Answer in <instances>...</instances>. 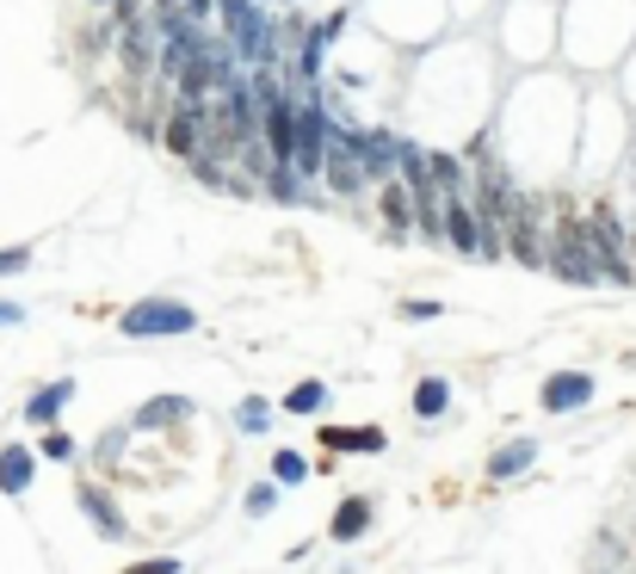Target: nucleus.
Masks as SVG:
<instances>
[{
	"label": "nucleus",
	"mask_w": 636,
	"mask_h": 574,
	"mask_svg": "<svg viewBox=\"0 0 636 574\" xmlns=\"http://www.w3.org/2000/svg\"><path fill=\"white\" fill-rule=\"evenodd\" d=\"M198 315L186 303H167V297H142L117 315V334H130V340H167V334H192Z\"/></svg>",
	"instance_id": "obj_1"
},
{
	"label": "nucleus",
	"mask_w": 636,
	"mask_h": 574,
	"mask_svg": "<svg viewBox=\"0 0 636 574\" xmlns=\"http://www.w3.org/2000/svg\"><path fill=\"white\" fill-rule=\"evenodd\" d=\"M322 445L328 451H384L389 433L384 426H322Z\"/></svg>",
	"instance_id": "obj_11"
},
{
	"label": "nucleus",
	"mask_w": 636,
	"mask_h": 574,
	"mask_svg": "<svg viewBox=\"0 0 636 574\" xmlns=\"http://www.w3.org/2000/svg\"><path fill=\"white\" fill-rule=\"evenodd\" d=\"M594 389H599V383L587 377V371H557V377L538 389V402L550 408V414H575V408L594 402Z\"/></svg>",
	"instance_id": "obj_5"
},
{
	"label": "nucleus",
	"mask_w": 636,
	"mask_h": 574,
	"mask_svg": "<svg viewBox=\"0 0 636 574\" xmlns=\"http://www.w3.org/2000/svg\"><path fill=\"white\" fill-rule=\"evenodd\" d=\"M384 223H389V241H402V235L414 229V191H408L402 179L384 186Z\"/></svg>",
	"instance_id": "obj_12"
},
{
	"label": "nucleus",
	"mask_w": 636,
	"mask_h": 574,
	"mask_svg": "<svg viewBox=\"0 0 636 574\" xmlns=\"http://www.w3.org/2000/svg\"><path fill=\"white\" fill-rule=\"evenodd\" d=\"M38 458H50V463H68V458H75V439H68V433H62V426L50 421V433H43V439H38Z\"/></svg>",
	"instance_id": "obj_19"
},
{
	"label": "nucleus",
	"mask_w": 636,
	"mask_h": 574,
	"mask_svg": "<svg viewBox=\"0 0 636 574\" xmlns=\"http://www.w3.org/2000/svg\"><path fill=\"white\" fill-rule=\"evenodd\" d=\"M631 253H636V235H631Z\"/></svg>",
	"instance_id": "obj_27"
},
{
	"label": "nucleus",
	"mask_w": 636,
	"mask_h": 574,
	"mask_svg": "<svg viewBox=\"0 0 636 574\" xmlns=\"http://www.w3.org/2000/svg\"><path fill=\"white\" fill-rule=\"evenodd\" d=\"M124 445H130V433H99L93 463H99V470H105V463H117V458H124Z\"/></svg>",
	"instance_id": "obj_20"
},
{
	"label": "nucleus",
	"mask_w": 636,
	"mask_h": 574,
	"mask_svg": "<svg viewBox=\"0 0 636 574\" xmlns=\"http://www.w3.org/2000/svg\"><path fill=\"white\" fill-rule=\"evenodd\" d=\"M371 532V495H352V500H340L334 507V525H328V537L334 544H352V537H365Z\"/></svg>",
	"instance_id": "obj_9"
},
{
	"label": "nucleus",
	"mask_w": 636,
	"mask_h": 574,
	"mask_svg": "<svg viewBox=\"0 0 636 574\" xmlns=\"http://www.w3.org/2000/svg\"><path fill=\"white\" fill-rule=\"evenodd\" d=\"M322 402H328V383H297V389L285 396V408H290V414H315Z\"/></svg>",
	"instance_id": "obj_18"
},
{
	"label": "nucleus",
	"mask_w": 636,
	"mask_h": 574,
	"mask_svg": "<svg viewBox=\"0 0 636 574\" xmlns=\"http://www.w3.org/2000/svg\"><path fill=\"white\" fill-rule=\"evenodd\" d=\"M272 507H278V482H260V488H248V513L266 519Z\"/></svg>",
	"instance_id": "obj_21"
},
{
	"label": "nucleus",
	"mask_w": 636,
	"mask_h": 574,
	"mask_svg": "<svg viewBox=\"0 0 636 574\" xmlns=\"http://www.w3.org/2000/svg\"><path fill=\"white\" fill-rule=\"evenodd\" d=\"M75 500H80V513L93 519V532H99V537H130V525H124V513H117V500L105 495L99 482H80Z\"/></svg>",
	"instance_id": "obj_6"
},
{
	"label": "nucleus",
	"mask_w": 636,
	"mask_h": 574,
	"mask_svg": "<svg viewBox=\"0 0 636 574\" xmlns=\"http://www.w3.org/2000/svg\"><path fill=\"white\" fill-rule=\"evenodd\" d=\"M235 426H241V433H266V426H272V408L260 402V396H241V402H235Z\"/></svg>",
	"instance_id": "obj_17"
},
{
	"label": "nucleus",
	"mask_w": 636,
	"mask_h": 574,
	"mask_svg": "<svg viewBox=\"0 0 636 574\" xmlns=\"http://www.w3.org/2000/svg\"><path fill=\"white\" fill-rule=\"evenodd\" d=\"M550 272L557 278H569V285H599V248L594 235H587V223H562L557 235H550Z\"/></svg>",
	"instance_id": "obj_2"
},
{
	"label": "nucleus",
	"mask_w": 636,
	"mask_h": 574,
	"mask_svg": "<svg viewBox=\"0 0 636 574\" xmlns=\"http://www.w3.org/2000/svg\"><path fill=\"white\" fill-rule=\"evenodd\" d=\"M25 322V309L20 303H0V327H20Z\"/></svg>",
	"instance_id": "obj_25"
},
{
	"label": "nucleus",
	"mask_w": 636,
	"mask_h": 574,
	"mask_svg": "<svg viewBox=\"0 0 636 574\" xmlns=\"http://www.w3.org/2000/svg\"><path fill=\"white\" fill-rule=\"evenodd\" d=\"M216 13V0H179V20H192V25H204Z\"/></svg>",
	"instance_id": "obj_24"
},
{
	"label": "nucleus",
	"mask_w": 636,
	"mask_h": 574,
	"mask_svg": "<svg viewBox=\"0 0 636 574\" xmlns=\"http://www.w3.org/2000/svg\"><path fill=\"white\" fill-rule=\"evenodd\" d=\"M532 463H538V439H513L488 458V482H513V476H525Z\"/></svg>",
	"instance_id": "obj_8"
},
{
	"label": "nucleus",
	"mask_w": 636,
	"mask_h": 574,
	"mask_svg": "<svg viewBox=\"0 0 636 574\" xmlns=\"http://www.w3.org/2000/svg\"><path fill=\"white\" fill-rule=\"evenodd\" d=\"M93 7H112V0H93Z\"/></svg>",
	"instance_id": "obj_26"
},
{
	"label": "nucleus",
	"mask_w": 636,
	"mask_h": 574,
	"mask_svg": "<svg viewBox=\"0 0 636 574\" xmlns=\"http://www.w3.org/2000/svg\"><path fill=\"white\" fill-rule=\"evenodd\" d=\"M507 253H513V260H525V266H550L538 198H520V204H513V223H507Z\"/></svg>",
	"instance_id": "obj_3"
},
{
	"label": "nucleus",
	"mask_w": 636,
	"mask_h": 574,
	"mask_svg": "<svg viewBox=\"0 0 636 574\" xmlns=\"http://www.w3.org/2000/svg\"><path fill=\"white\" fill-rule=\"evenodd\" d=\"M272 476H278V488H303V482H309L303 451H272Z\"/></svg>",
	"instance_id": "obj_15"
},
{
	"label": "nucleus",
	"mask_w": 636,
	"mask_h": 574,
	"mask_svg": "<svg viewBox=\"0 0 636 574\" xmlns=\"http://www.w3.org/2000/svg\"><path fill=\"white\" fill-rule=\"evenodd\" d=\"M68 402H75V383H68V377L43 383L38 396L25 402V421H32V426H50V421H57V414H62V408H68Z\"/></svg>",
	"instance_id": "obj_10"
},
{
	"label": "nucleus",
	"mask_w": 636,
	"mask_h": 574,
	"mask_svg": "<svg viewBox=\"0 0 636 574\" xmlns=\"http://www.w3.org/2000/svg\"><path fill=\"white\" fill-rule=\"evenodd\" d=\"M32 266V248H0V278H7V272H25Z\"/></svg>",
	"instance_id": "obj_23"
},
{
	"label": "nucleus",
	"mask_w": 636,
	"mask_h": 574,
	"mask_svg": "<svg viewBox=\"0 0 636 574\" xmlns=\"http://www.w3.org/2000/svg\"><path fill=\"white\" fill-rule=\"evenodd\" d=\"M25 488H32V451L0 445V495H25Z\"/></svg>",
	"instance_id": "obj_13"
},
{
	"label": "nucleus",
	"mask_w": 636,
	"mask_h": 574,
	"mask_svg": "<svg viewBox=\"0 0 636 574\" xmlns=\"http://www.w3.org/2000/svg\"><path fill=\"white\" fill-rule=\"evenodd\" d=\"M445 241H451L458 253H476V260H483V211H470L463 191L445 198Z\"/></svg>",
	"instance_id": "obj_4"
},
{
	"label": "nucleus",
	"mask_w": 636,
	"mask_h": 574,
	"mask_svg": "<svg viewBox=\"0 0 636 574\" xmlns=\"http://www.w3.org/2000/svg\"><path fill=\"white\" fill-rule=\"evenodd\" d=\"M186 421H192V402H186V396H154V402L136 408V426H142V433H161V426H186Z\"/></svg>",
	"instance_id": "obj_7"
},
{
	"label": "nucleus",
	"mask_w": 636,
	"mask_h": 574,
	"mask_svg": "<svg viewBox=\"0 0 636 574\" xmlns=\"http://www.w3.org/2000/svg\"><path fill=\"white\" fill-rule=\"evenodd\" d=\"M445 408H451V383L445 377H421V389H414V414H421V421H439Z\"/></svg>",
	"instance_id": "obj_14"
},
{
	"label": "nucleus",
	"mask_w": 636,
	"mask_h": 574,
	"mask_svg": "<svg viewBox=\"0 0 636 574\" xmlns=\"http://www.w3.org/2000/svg\"><path fill=\"white\" fill-rule=\"evenodd\" d=\"M426 167H433V179H439V191H445V198L470 186V173H463V161H451V154H426Z\"/></svg>",
	"instance_id": "obj_16"
},
{
	"label": "nucleus",
	"mask_w": 636,
	"mask_h": 574,
	"mask_svg": "<svg viewBox=\"0 0 636 574\" xmlns=\"http://www.w3.org/2000/svg\"><path fill=\"white\" fill-rule=\"evenodd\" d=\"M402 315H408V322H439L445 309H439V303H426V297H414V303H402Z\"/></svg>",
	"instance_id": "obj_22"
}]
</instances>
